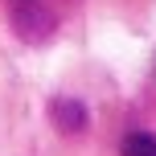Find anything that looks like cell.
<instances>
[{"label":"cell","instance_id":"3957f363","mask_svg":"<svg viewBox=\"0 0 156 156\" xmlns=\"http://www.w3.org/2000/svg\"><path fill=\"white\" fill-rule=\"evenodd\" d=\"M119 152L123 156H156V136L152 132H127Z\"/></svg>","mask_w":156,"mask_h":156},{"label":"cell","instance_id":"7a4b0ae2","mask_svg":"<svg viewBox=\"0 0 156 156\" xmlns=\"http://www.w3.org/2000/svg\"><path fill=\"white\" fill-rule=\"evenodd\" d=\"M49 119H54V127H58V132H66V136L86 132V123H90L86 107H82L78 99H70V94H58V99L49 103Z\"/></svg>","mask_w":156,"mask_h":156},{"label":"cell","instance_id":"6da1fadb","mask_svg":"<svg viewBox=\"0 0 156 156\" xmlns=\"http://www.w3.org/2000/svg\"><path fill=\"white\" fill-rule=\"evenodd\" d=\"M66 0H12V29L25 41H45L62 21Z\"/></svg>","mask_w":156,"mask_h":156}]
</instances>
